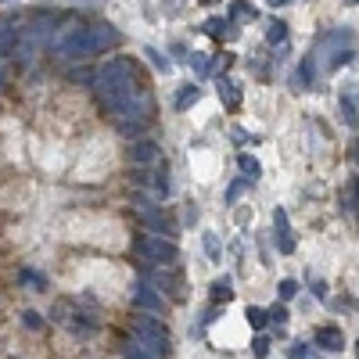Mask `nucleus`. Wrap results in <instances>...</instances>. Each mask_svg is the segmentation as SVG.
<instances>
[{"mask_svg":"<svg viewBox=\"0 0 359 359\" xmlns=\"http://www.w3.org/2000/svg\"><path fill=\"white\" fill-rule=\"evenodd\" d=\"M147 123L151 118H118V133H126V137H140L147 130Z\"/></svg>","mask_w":359,"mask_h":359,"instance_id":"obj_13","label":"nucleus"},{"mask_svg":"<svg viewBox=\"0 0 359 359\" xmlns=\"http://www.w3.org/2000/svg\"><path fill=\"white\" fill-rule=\"evenodd\" d=\"M90 33H94V54L97 50H108V47H115L118 40V29L115 25H108V22H97V25H90Z\"/></svg>","mask_w":359,"mask_h":359,"instance_id":"obj_7","label":"nucleus"},{"mask_svg":"<svg viewBox=\"0 0 359 359\" xmlns=\"http://www.w3.org/2000/svg\"><path fill=\"white\" fill-rule=\"evenodd\" d=\"M205 252H208V259H212V262L223 259V248H219V237L216 233H205Z\"/></svg>","mask_w":359,"mask_h":359,"instance_id":"obj_19","label":"nucleus"},{"mask_svg":"<svg viewBox=\"0 0 359 359\" xmlns=\"http://www.w3.org/2000/svg\"><path fill=\"white\" fill-rule=\"evenodd\" d=\"M133 306H137V309H147V313H162L165 298H162V291H158L151 280H137V287H133Z\"/></svg>","mask_w":359,"mask_h":359,"instance_id":"obj_4","label":"nucleus"},{"mask_svg":"<svg viewBox=\"0 0 359 359\" xmlns=\"http://www.w3.org/2000/svg\"><path fill=\"white\" fill-rule=\"evenodd\" d=\"M226 29H230V22H226V18H208V22L201 25V33H208L212 40H223Z\"/></svg>","mask_w":359,"mask_h":359,"instance_id":"obj_16","label":"nucleus"},{"mask_svg":"<svg viewBox=\"0 0 359 359\" xmlns=\"http://www.w3.org/2000/svg\"><path fill=\"white\" fill-rule=\"evenodd\" d=\"M219 97L226 101V108H237V104H241V97H237V86H233L230 79H219Z\"/></svg>","mask_w":359,"mask_h":359,"instance_id":"obj_17","label":"nucleus"},{"mask_svg":"<svg viewBox=\"0 0 359 359\" xmlns=\"http://www.w3.org/2000/svg\"><path fill=\"white\" fill-rule=\"evenodd\" d=\"M137 216H140V223H144L147 230H155V233H169V230H172L169 219L158 212V208H151V205H137Z\"/></svg>","mask_w":359,"mask_h":359,"instance_id":"obj_8","label":"nucleus"},{"mask_svg":"<svg viewBox=\"0 0 359 359\" xmlns=\"http://www.w3.org/2000/svg\"><path fill=\"white\" fill-rule=\"evenodd\" d=\"M133 248H137L140 259L158 262V266H172V262L180 259V248L169 241V237H158L155 230H151V233H140L137 241H133Z\"/></svg>","mask_w":359,"mask_h":359,"instance_id":"obj_2","label":"nucleus"},{"mask_svg":"<svg viewBox=\"0 0 359 359\" xmlns=\"http://www.w3.org/2000/svg\"><path fill=\"white\" fill-rule=\"evenodd\" d=\"M269 323H280L284 327L287 323V309L284 306H273V309H269Z\"/></svg>","mask_w":359,"mask_h":359,"instance_id":"obj_29","label":"nucleus"},{"mask_svg":"<svg viewBox=\"0 0 359 359\" xmlns=\"http://www.w3.org/2000/svg\"><path fill=\"white\" fill-rule=\"evenodd\" d=\"M198 101H201V86H198V83H187V86L176 90V108H180V111H187V108L198 104Z\"/></svg>","mask_w":359,"mask_h":359,"instance_id":"obj_12","label":"nucleus"},{"mask_svg":"<svg viewBox=\"0 0 359 359\" xmlns=\"http://www.w3.org/2000/svg\"><path fill=\"white\" fill-rule=\"evenodd\" d=\"M291 355H294V359H306V355H313V348H309V345H294Z\"/></svg>","mask_w":359,"mask_h":359,"instance_id":"obj_30","label":"nucleus"},{"mask_svg":"<svg viewBox=\"0 0 359 359\" xmlns=\"http://www.w3.org/2000/svg\"><path fill=\"white\" fill-rule=\"evenodd\" d=\"M316 345L327 352H341V331L338 327H320L316 331Z\"/></svg>","mask_w":359,"mask_h":359,"instance_id":"obj_10","label":"nucleus"},{"mask_svg":"<svg viewBox=\"0 0 359 359\" xmlns=\"http://www.w3.org/2000/svg\"><path fill=\"white\" fill-rule=\"evenodd\" d=\"M302 83L306 86L316 83V57H306V62H302Z\"/></svg>","mask_w":359,"mask_h":359,"instance_id":"obj_23","label":"nucleus"},{"mask_svg":"<svg viewBox=\"0 0 359 359\" xmlns=\"http://www.w3.org/2000/svg\"><path fill=\"white\" fill-rule=\"evenodd\" d=\"M126 355H130V359H155V355H151V348H144V345H140L137 338H133V341L126 345Z\"/></svg>","mask_w":359,"mask_h":359,"instance_id":"obj_22","label":"nucleus"},{"mask_svg":"<svg viewBox=\"0 0 359 359\" xmlns=\"http://www.w3.org/2000/svg\"><path fill=\"white\" fill-rule=\"evenodd\" d=\"M266 40L273 43V47L284 43V40H287V25H284L280 18H269V25H266Z\"/></svg>","mask_w":359,"mask_h":359,"instance_id":"obj_14","label":"nucleus"},{"mask_svg":"<svg viewBox=\"0 0 359 359\" xmlns=\"http://www.w3.org/2000/svg\"><path fill=\"white\" fill-rule=\"evenodd\" d=\"M155 158H158V144L155 140H137L130 147V162H137V165H147V162H155Z\"/></svg>","mask_w":359,"mask_h":359,"instance_id":"obj_9","label":"nucleus"},{"mask_svg":"<svg viewBox=\"0 0 359 359\" xmlns=\"http://www.w3.org/2000/svg\"><path fill=\"white\" fill-rule=\"evenodd\" d=\"M147 280H151L162 294H172V298H184V280H180L176 273H172V269H162V273H151V277H147Z\"/></svg>","mask_w":359,"mask_h":359,"instance_id":"obj_6","label":"nucleus"},{"mask_svg":"<svg viewBox=\"0 0 359 359\" xmlns=\"http://www.w3.org/2000/svg\"><path fill=\"white\" fill-rule=\"evenodd\" d=\"M355 205H359V180H355Z\"/></svg>","mask_w":359,"mask_h":359,"instance_id":"obj_34","label":"nucleus"},{"mask_svg":"<svg viewBox=\"0 0 359 359\" xmlns=\"http://www.w3.org/2000/svg\"><path fill=\"white\" fill-rule=\"evenodd\" d=\"M266 4H269V8H287L291 0H266Z\"/></svg>","mask_w":359,"mask_h":359,"instance_id":"obj_33","label":"nucleus"},{"mask_svg":"<svg viewBox=\"0 0 359 359\" xmlns=\"http://www.w3.org/2000/svg\"><path fill=\"white\" fill-rule=\"evenodd\" d=\"M237 165H241V172H245V176H252V180H259V176H262V165H259V158H255V155H237Z\"/></svg>","mask_w":359,"mask_h":359,"instance_id":"obj_15","label":"nucleus"},{"mask_svg":"<svg viewBox=\"0 0 359 359\" xmlns=\"http://www.w3.org/2000/svg\"><path fill=\"white\" fill-rule=\"evenodd\" d=\"M355 355H359V341H355Z\"/></svg>","mask_w":359,"mask_h":359,"instance_id":"obj_38","label":"nucleus"},{"mask_svg":"<svg viewBox=\"0 0 359 359\" xmlns=\"http://www.w3.org/2000/svg\"><path fill=\"white\" fill-rule=\"evenodd\" d=\"M201 4H216V0H201Z\"/></svg>","mask_w":359,"mask_h":359,"instance_id":"obj_36","label":"nucleus"},{"mask_svg":"<svg viewBox=\"0 0 359 359\" xmlns=\"http://www.w3.org/2000/svg\"><path fill=\"white\" fill-rule=\"evenodd\" d=\"M248 323H252V331H262V327L269 323V309H259V306H248Z\"/></svg>","mask_w":359,"mask_h":359,"instance_id":"obj_18","label":"nucleus"},{"mask_svg":"<svg viewBox=\"0 0 359 359\" xmlns=\"http://www.w3.org/2000/svg\"><path fill=\"white\" fill-rule=\"evenodd\" d=\"M133 338H137L144 348H151V355H169V334H165V327H162L155 316H137Z\"/></svg>","mask_w":359,"mask_h":359,"instance_id":"obj_3","label":"nucleus"},{"mask_svg":"<svg viewBox=\"0 0 359 359\" xmlns=\"http://www.w3.org/2000/svg\"><path fill=\"white\" fill-rule=\"evenodd\" d=\"M273 230H277V248H280V255H291L294 252V237H291V226H287V212L284 208H277L273 212Z\"/></svg>","mask_w":359,"mask_h":359,"instance_id":"obj_5","label":"nucleus"},{"mask_svg":"<svg viewBox=\"0 0 359 359\" xmlns=\"http://www.w3.org/2000/svg\"><path fill=\"white\" fill-rule=\"evenodd\" d=\"M22 323L29 327V331H40V327H43V316L33 313V309H25V313H22Z\"/></svg>","mask_w":359,"mask_h":359,"instance_id":"obj_26","label":"nucleus"},{"mask_svg":"<svg viewBox=\"0 0 359 359\" xmlns=\"http://www.w3.org/2000/svg\"><path fill=\"white\" fill-rule=\"evenodd\" d=\"M277 294H280V302H291V298L298 294V280H280Z\"/></svg>","mask_w":359,"mask_h":359,"instance_id":"obj_24","label":"nucleus"},{"mask_svg":"<svg viewBox=\"0 0 359 359\" xmlns=\"http://www.w3.org/2000/svg\"><path fill=\"white\" fill-rule=\"evenodd\" d=\"M252 184V180H237V184H230V191H226V201H237V198H241V191Z\"/></svg>","mask_w":359,"mask_h":359,"instance_id":"obj_27","label":"nucleus"},{"mask_svg":"<svg viewBox=\"0 0 359 359\" xmlns=\"http://www.w3.org/2000/svg\"><path fill=\"white\" fill-rule=\"evenodd\" d=\"M313 291H316L320 298H327V284H323V280H313Z\"/></svg>","mask_w":359,"mask_h":359,"instance_id":"obj_32","label":"nucleus"},{"mask_svg":"<svg viewBox=\"0 0 359 359\" xmlns=\"http://www.w3.org/2000/svg\"><path fill=\"white\" fill-rule=\"evenodd\" d=\"M147 57L155 62V69H158V72H169V69H172V65H169V57H162L158 50H147Z\"/></svg>","mask_w":359,"mask_h":359,"instance_id":"obj_28","label":"nucleus"},{"mask_svg":"<svg viewBox=\"0 0 359 359\" xmlns=\"http://www.w3.org/2000/svg\"><path fill=\"white\" fill-rule=\"evenodd\" d=\"M0 83H4V65H0Z\"/></svg>","mask_w":359,"mask_h":359,"instance_id":"obj_35","label":"nucleus"},{"mask_svg":"<svg viewBox=\"0 0 359 359\" xmlns=\"http://www.w3.org/2000/svg\"><path fill=\"white\" fill-rule=\"evenodd\" d=\"M345 4H359V0H345Z\"/></svg>","mask_w":359,"mask_h":359,"instance_id":"obj_37","label":"nucleus"},{"mask_svg":"<svg viewBox=\"0 0 359 359\" xmlns=\"http://www.w3.org/2000/svg\"><path fill=\"white\" fill-rule=\"evenodd\" d=\"M212 298H216V302H230V298H233L230 280H216V284H212Z\"/></svg>","mask_w":359,"mask_h":359,"instance_id":"obj_20","label":"nucleus"},{"mask_svg":"<svg viewBox=\"0 0 359 359\" xmlns=\"http://www.w3.org/2000/svg\"><path fill=\"white\" fill-rule=\"evenodd\" d=\"M15 36H22V29L15 18H0V54L15 47Z\"/></svg>","mask_w":359,"mask_h":359,"instance_id":"obj_11","label":"nucleus"},{"mask_svg":"<svg viewBox=\"0 0 359 359\" xmlns=\"http://www.w3.org/2000/svg\"><path fill=\"white\" fill-rule=\"evenodd\" d=\"M187 62H191V69H194L198 76H208V54H191Z\"/></svg>","mask_w":359,"mask_h":359,"instance_id":"obj_25","label":"nucleus"},{"mask_svg":"<svg viewBox=\"0 0 359 359\" xmlns=\"http://www.w3.org/2000/svg\"><path fill=\"white\" fill-rule=\"evenodd\" d=\"M133 79H137V62L133 57H111V62L101 65L97 76H94V94L101 97V94H108V90H118V86H126Z\"/></svg>","mask_w":359,"mask_h":359,"instance_id":"obj_1","label":"nucleus"},{"mask_svg":"<svg viewBox=\"0 0 359 359\" xmlns=\"http://www.w3.org/2000/svg\"><path fill=\"white\" fill-rule=\"evenodd\" d=\"M230 15H233V18H255V8L248 4V0H233Z\"/></svg>","mask_w":359,"mask_h":359,"instance_id":"obj_21","label":"nucleus"},{"mask_svg":"<svg viewBox=\"0 0 359 359\" xmlns=\"http://www.w3.org/2000/svg\"><path fill=\"white\" fill-rule=\"evenodd\" d=\"M266 348H269V341H266V338H255L252 352H255V355H266Z\"/></svg>","mask_w":359,"mask_h":359,"instance_id":"obj_31","label":"nucleus"}]
</instances>
